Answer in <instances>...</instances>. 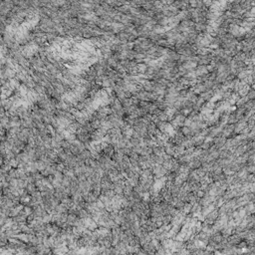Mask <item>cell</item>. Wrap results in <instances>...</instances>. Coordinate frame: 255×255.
I'll return each instance as SVG.
<instances>
[{"mask_svg": "<svg viewBox=\"0 0 255 255\" xmlns=\"http://www.w3.org/2000/svg\"><path fill=\"white\" fill-rule=\"evenodd\" d=\"M214 93L212 92L211 90H207L206 92L202 93V94H200V98H202L203 101H209V100H211V98L213 97Z\"/></svg>", "mask_w": 255, "mask_h": 255, "instance_id": "cell-1", "label": "cell"}]
</instances>
